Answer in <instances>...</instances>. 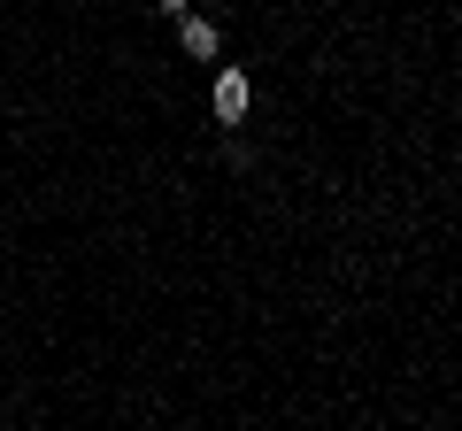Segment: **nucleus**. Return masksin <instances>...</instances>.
Returning a JSON list of instances; mask_svg holds the SVG:
<instances>
[{
    "mask_svg": "<svg viewBox=\"0 0 462 431\" xmlns=\"http://www.w3.org/2000/svg\"><path fill=\"white\" fill-rule=\"evenodd\" d=\"M154 16H170V23H185V16H193V0H154Z\"/></svg>",
    "mask_w": 462,
    "mask_h": 431,
    "instance_id": "7ed1b4c3",
    "label": "nucleus"
},
{
    "mask_svg": "<svg viewBox=\"0 0 462 431\" xmlns=\"http://www.w3.org/2000/svg\"><path fill=\"white\" fill-rule=\"evenodd\" d=\"M216 116H224V124L247 116V78H239V69H224V78H216Z\"/></svg>",
    "mask_w": 462,
    "mask_h": 431,
    "instance_id": "f03ea898",
    "label": "nucleus"
},
{
    "mask_svg": "<svg viewBox=\"0 0 462 431\" xmlns=\"http://www.w3.org/2000/svg\"><path fill=\"white\" fill-rule=\"evenodd\" d=\"M178 47L193 54V62H216V47H224V32H216L208 16H185V23H178Z\"/></svg>",
    "mask_w": 462,
    "mask_h": 431,
    "instance_id": "f257e3e1",
    "label": "nucleus"
}]
</instances>
